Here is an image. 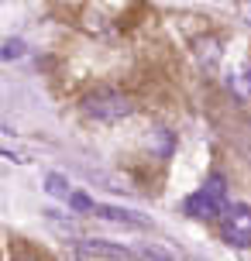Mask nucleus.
<instances>
[{
    "label": "nucleus",
    "instance_id": "1",
    "mask_svg": "<svg viewBox=\"0 0 251 261\" xmlns=\"http://www.w3.org/2000/svg\"><path fill=\"white\" fill-rule=\"evenodd\" d=\"M224 210H227L224 175H210L196 193L186 199V213H189V217H199V220H213V217H220Z\"/></svg>",
    "mask_w": 251,
    "mask_h": 261
},
{
    "label": "nucleus",
    "instance_id": "2",
    "mask_svg": "<svg viewBox=\"0 0 251 261\" xmlns=\"http://www.w3.org/2000/svg\"><path fill=\"white\" fill-rule=\"evenodd\" d=\"M83 110L90 114L93 120H104V124H114V120L128 117L131 114V100L120 90H110V86H100V90L86 93L83 100Z\"/></svg>",
    "mask_w": 251,
    "mask_h": 261
},
{
    "label": "nucleus",
    "instance_id": "10",
    "mask_svg": "<svg viewBox=\"0 0 251 261\" xmlns=\"http://www.w3.org/2000/svg\"><path fill=\"white\" fill-rule=\"evenodd\" d=\"M244 21H248V24H251V7H248V11H244Z\"/></svg>",
    "mask_w": 251,
    "mask_h": 261
},
{
    "label": "nucleus",
    "instance_id": "6",
    "mask_svg": "<svg viewBox=\"0 0 251 261\" xmlns=\"http://www.w3.org/2000/svg\"><path fill=\"white\" fill-rule=\"evenodd\" d=\"M96 217H104V220H114V223H128V227H145L141 217H134L131 210H117V206H93Z\"/></svg>",
    "mask_w": 251,
    "mask_h": 261
},
{
    "label": "nucleus",
    "instance_id": "8",
    "mask_svg": "<svg viewBox=\"0 0 251 261\" xmlns=\"http://www.w3.org/2000/svg\"><path fill=\"white\" fill-rule=\"evenodd\" d=\"M45 189H48L52 196H62V199L72 196V193H69V182L62 179V175H48V179H45Z\"/></svg>",
    "mask_w": 251,
    "mask_h": 261
},
{
    "label": "nucleus",
    "instance_id": "5",
    "mask_svg": "<svg viewBox=\"0 0 251 261\" xmlns=\"http://www.w3.org/2000/svg\"><path fill=\"white\" fill-rule=\"evenodd\" d=\"M76 254L80 258H128L131 251L120 248V244H107V241H83Z\"/></svg>",
    "mask_w": 251,
    "mask_h": 261
},
{
    "label": "nucleus",
    "instance_id": "7",
    "mask_svg": "<svg viewBox=\"0 0 251 261\" xmlns=\"http://www.w3.org/2000/svg\"><path fill=\"white\" fill-rule=\"evenodd\" d=\"M231 86H234V93H238L244 103H251V62H244L234 72V79H231Z\"/></svg>",
    "mask_w": 251,
    "mask_h": 261
},
{
    "label": "nucleus",
    "instance_id": "4",
    "mask_svg": "<svg viewBox=\"0 0 251 261\" xmlns=\"http://www.w3.org/2000/svg\"><path fill=\"white\" fill-rule=\"evenodd\" d=\"M193 55L203 65V72H217L220 69V59H224V48H220V41L213 38V35H203V38L193 41Z\"/></svg>",
    "mask_w": 251,
    "mask_h": 261
},
{
    "label": "nucleus",
    "instance_id": "9",
    "mask_svg": "<svg viewBox=\"0 0 251 261\" xmlns=\"http://www.w3.org/2000/svg\"><path fill=\"white\" fill-rule=\"evenodd\" d=\"M21 48H24V45H21L17 38H7V41H4V59H7V62H11V59H17V55H21Z\"/></svg>",
    "mask_w": 251,
    "mask_h": 261
},
{
    "label": "nucleus",
    "instance_id": "3",
    "mask_svg": "<svg viewBox=\"0 0 251 261\" xmlns=\"http://www.w3.org/2000/svg\"><path fill=\"white\" fill-rule=\"evenodd\" d=\"M224 241L234 248L251 244V206L248 203H231L224 210Z\"/></svg>",
    "mask_w": 251,
    "mask_h": 261
}]
</instances>
